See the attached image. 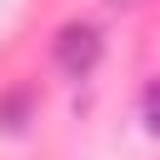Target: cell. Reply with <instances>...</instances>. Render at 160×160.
I'll return each mask as SVG.
<instances>
[{
  "mask_svg": "<svg viewBox=\"0 0 160 160\" xmlns=\"http://www.w3.org/2000/svg\"><path fill=\"white\" fill-rule=\"evenodd\" d=\"M140 120H145V130L160 140V75L140 90Z\"/></svg>",
  "mask_w": 160,
  "mask_h": 160,
  "instance_id": "3",
  "label": "cell"
},
{
  "mask_svg": "<svg viewBox=\"0 0 160 160\" xmlns=\"http://www.w3.org/2000/svg\"><path fill=\"white\" fill-rule=\"evenodd\" d=\"M100 50H105V40H100V30H95L90 20H65V25L55 30V65H60L70 80H85V75L100 65Z\"/></svg>",
  "mask_w": 160,
  "mask_h": 160,
  "instance_id": "1",
  "label": "cell"
},
{
  "mask_svg": "<svg viewBox=\"0 0 160 160\" xmlns=\"http://www.w3.org/2000/svg\"><path fill=\"white\" fill-rule=\"evenodd\" d=\"M30 105H35V95H30L25 85L5 90V95H0V125H5V130H25V120H30Z\"/></svg>",
  "mask_w": 160,
  "mask_h": 160,
  "instance_id": "2",
  "label": "cell"
}]
</instances>
